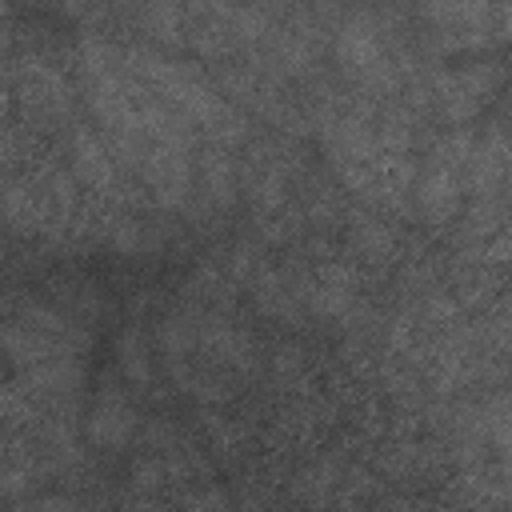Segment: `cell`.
Wrapping results in <instances>:
<instances>
[{"label":"cell","instance_id":"cell-15","mask_svg":"<svg viewBox=\"0 0 512 512\" xmlns=\"http://www.w3.org/2000/svg\"><path fill=\"white\" fill-rule=\"evenodd\" d=\"M496 40L512 44V4H496Z\"/></svg>","mask_w":512,"mask_h":512},{"label":"cell","instance_id":"cell-6","mask_svg":"<svg viewBox=\"0 0 512 512\" xmlns=\"http://www.w3.org/2000/svg\"><path fill=\"white\" fill-rule=\"evenodd\" d=\"M8 80H12V104L24 108L28 124H52L68 112V88L52 64L28 60L24 68H12Z\"/></svg>","mask_w":512,"mask_h":512},{"label":"cell","instance_id":"cell-7","mask_svg":"<svg viewBox=\"0 0 512 512\" xmlns=\"http://www.w3.org/2000/svg\"><path fill=\"white\" fill-rule=\"evenodd\" d=\"M132 432H136V408H132L128 392L116 380H104L96 400H92V408H88V416H84L88 444H96L104 452H120V448H128Z\"/></svg>","mask_w":512,"mask_h":512},{"label":"cell","instance_id":"cell-12","mask_svg":"<svg viewBox=\"0 0 512 512\" xmlns=\"http://www.w3.org/2000/svg\"><path fill=\"white\" fill-rule=\"evenodd\" d=\"M484 328H488V336L496 340V348H504V352H512V300H504V304H496V308L488 312V320H484Z\"/></svg>","mask_w":512,"mask_h":512},{"label":"cell","instance_id":"cell-14","mask_svg":"<svg viewBox=\"0 0 512 512\" xmlns=\"http://www.w3.org/2000/svg\"><path fill=\"white\" fill-rule=\"evenodd\" d=\"M12 512H76V504H72L68 496H40V500L16 504Z\"/></svg>","mask_w":512,"mask_h":512},{"label":"cell","instance_id":"cell-11","mask_svg":"<svg viewBox=\"0 0 512 512\" xmlns=\"http://www.w3.org/2000/svg\"><path fill=\"white\" fill-rule=\"evenodd\" d=\"M116 364H120V372H124L128 384L148 388V380H152V360H148V352H144L136 328H124V332H120V340H116Z\"/></svg>","mask_w":512,"mask_h":512},{"label":"cell","instance_id":"cell-9","mask_svg":"<svg viewBox=\"0 0 512 512\" xmlns=\"http://www.w3.org/2000/svg\"><path fill=\"white\" fill-rule=\"evenodd\" d=\"M196 192H204L208 204L216 208H228L232 204V192H236V168L228 160V148H216L208 144L196 160Z\"/></svg>","mask_w":512,"mask_h":512},{"label":"cell","instance_id":"cell-16","mask_svg":"<svg viewBox=\"0 0 512 512\" xmlns=\"http://www.w3.org/2000/svg\"><path fill=\"white\" fill-rule=\"evenodd\" d=\"M436 512H460V508H436Z\"/></svg>","mask_w":512,"mask_h":512},{"label":"cell","instance_id":"cell-5","mask_svg":"<svg viewBox=\"0 0 512 512\" xmlns=\"http://www.w3.org/2000/svg\"><path fill=\"white\" fill-rule=\"evenodd\" d=\"M416 20L428 24V36L444 52H480L496 44V4H424Z\"/></svg>","mask_w":512,"mask_h":512},{"label":"cell","instance_id":"cell-4","mask_svg":"<svg viewBox=\"0 0 512 512\" xmlns=\"http://www.w3.org/2000/svg\"><path fill=\"white\" fill-rule=\"evenodd\" d=\"M160 208H184L192 196V140H148L144 156L132 172Z\"/></svg>","mask_w":512,"mask_h":512},{"label":"cell","instance_id":"cell-3","mask_svg":"<svg viewBox=\"0 0 512 512\" xmlns=\"http://www.w3.org/2000/svg\"><path fill=\"white\" fill-rule=\"evenodd\" d=\"M264 8H236V4H192L184 8V40L204 60H224L240 48H252L268 36Z\"/></svg>","mask_w":512,"mask_h":512},{"label":"cell","instance_id":"cell-13","mask_svg":"<svg viewBox=\"0 0 512 512\" xmlns=\"http://www.w3.org/2000/svg\"><path fill=\"white\" fill-rule=\"evenodd\" d=\"M484 260H488V264H512V224H504V228L488 240Z\"/></svg>","mask_w":512,"mask_h":512},{"label":"cell","instance_id":"cell-8","mask_svg":"<svg viewBox=\"0 0 512 512\" xmlns=\"http://www.w3.org/2000/svg\"><path fill=\"white\" fill-rule=\"evenodd\" d=\"M68 172L92 196H108L116 188V156H112L104 132L88 128V124H72V132H68Z\"/></svg>","mask_w":512,"mask_h":512},{"label":"cell","instance_id":"cell-1","mask_svg":"<svg viewBox=\"0 0 512 512\" xmlns=\"http://www.w3.org/2000/svg\"><path fill=\"white\" fill-rule=\"evenodd\" d=\"M384 32V16L372 8H352L332 28L336 68L364 96H392L400 88V64L392 60Z\"/></svg>","mask_w":512,"mask_h":512},{"label":"cell","instance_id":"cell-2","mask_svg":"<svg viewBox=\"0 0 512 512\" xmlns=\"http://www.w3.org/2000/svg\"><path fill=\"white\" fill-rule=\"evenodd\" d=\"M504 84H508V64L504 60H496V56H472L464 64L436 68L428 76V100H432V108H436L440 120L464 124L484 104H492Z\"/></svg>","mask_w":512,"mask_h":512},{"label":"cell","instance_id":"cell-10","mask_svg":"<svg viewBox=\"0 0 512 512\" xmlns=\"http://www.w3.org/2000/svg\"><path fill=\"white\" fill-rule=\"evenodd\" d=\"M136 20H140V28L152 40L184 44V8H176V4H148V8H136Z\"/></svg>","mask_w":512,"mask_h":512}]
</instances>
